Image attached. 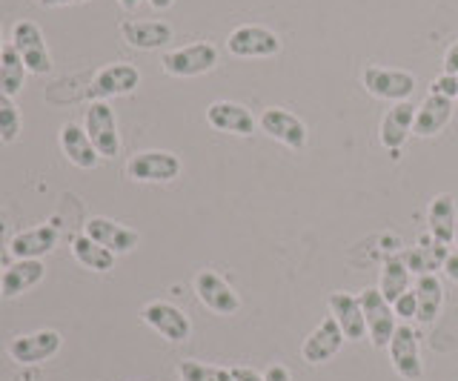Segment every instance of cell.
Listing matches in <instances>:
<instances>
[{
    "mask_svg": "<svg viewBox=\"0 0 458 381\" xmlns=\"http://www.w3.org/2000/svg\"><path fill=\"white\" fill-rule=\"evenodd\" d=\"M21 135V112L14 106L12 95L0 89V140L4 144H14Z\"/></svg>",
    "mask_w": 458,
    "mask_h": 381,
    "instance_id": "30",
    "label": "cell"
},
{
    "mask_svg": "<svg viewBox=\"0 0 458 381\" xmlns=\"http://www.w3.org/2000/svg\"><path fill=\"white\" fill-rule=\"evenodd\" d=\"M281 49H284L281 35L261 23H243L226 35V52L233 58H243V61L276 58Z\"/></svg>",
    "mask_w": 458,
    "mask_h": 381,
    "instance_id": "1",
    "label": "cell"
},
{
    "mask_svg": "<svg viewBox=\"0 0 458 381\" xmlns=\"http://www.w3.org/2000/svg\"><path fill=\"white\" fill-rule=\"evenodd\" d=\"M415 112H419V106L410 104V101H398L384 112L381 126H378V138H381L384 149L390 152L393 161L401 158V147H404L407 138L412 135Z\"/></svg>",
    "mask_w": 458,
    "mask_h": 381,
    "instance_id": "10",
    "label": "cell"
},
{
    "mask_svg": "<svg viewBox=\"0 0 458 381\" xmlns=\"http://www.w3.org/2000/svg\"><path fill=\"white\" fill-rule=\"evenodd\" d=\"M207 123L212 130L226 132V135H238V138H250L258 132V118L252 112L235 104V101H215L207 106Z\"/></svg>",
    "mask_w": 458,
    "mask_h": 381,
    "instance_id": "14",
    "label": "cell"
},
{
    "mask_svg": "<svg viewBox=\"0 0 458 381\" xmlns=\"http://www.w3.org/2000/svg\"><path fill=\"white\" fill-rule=\"evenodd\" d=\"M264 381H293V378H290V370H286L284 364H272V367H267Z\"/></svg>",
    "mask_w": 458,
    "mask_h": 381,
    "instance_id": "35",
    "label": "cell"
},
{
    "mask_svg": "<svg viewBox=\"0 0 458 381\" xmlns=\"http://www.w3.org/2000/svg\"><path fill=\"white\" fill-rule=\"evenodd\" d=\"M410 273L412 270H410V264L404 258H390V261L384 264L378 290H381V295L390 304H395L398 295H404L410 290Z\"/></svg>",
    "mask_w": 458,
    "mask_h": 381,
    "instance_id": "27",
    "label": "cell"
},
{
    "mask_svg": "<svg viewBox=\"0 0 458 381\" xmlns=\"http://www.w3.org/2000/svg\"><path fill=\"white\" fill-rule=\"evenodd\" d=\"M12 47L18 49V55L26 64V72L32 75H47L52 69V55L47 49L40 26L32 21H18L12 26Z\"/></svg>",
    "mask_w": 458,
    "mask_h": 381,
    "instance_id": "7",
    "label": "cell"
},
{
    "mask_svg": "<svg viewBox=\"0 0 458 381\" xmlns=\"http://www.w3.org/2000/svg\"><path fill=\"white\" fill-rule=\"evenodd\" d=\"M140 87V72L132 64H109L95 75L89 97L92 101H106V97H121V95H132Z\"/></svg>",
    "mask_w": 458,
    "mask_h": 381,
    "instance_id": "11",
    "label": "cell"
},
{
    "mask_svg": "<svg viewBox=\"0 0 458 381\" xmlns=\"http://www.w3.org/2000/svg\"><path fill=\"white\" fill-rule=\"evenodd\" d=\"M172 26L166 21H121V38L126 40L132 49H143V52H152V49H161L172 40Z\"/></svg>",
    "mask_w": 458,
    "mask_h": 381,
    "instance_id": "19",
    "label": "cell"
},
{
    "mask_svg": "<svg viewBox=\"0 0 458 381\" xmlns=\"http://www.w3.org/2000/svg\"><path fill=\"white\" fill-rule=\"evenodd\" d=\"M386 350H390V361L395 367V373L404 381H419L424 376L419 335H415V330L410 327V324H398Z\"/></svg>",
    "mask_w": 458,
    "mask_h": 381,
    "instance_id": "9",
    "label": "cell"
},
{
    "mask_svg": "<svg viewBox=\"0 0 458 381\" xmlns=\"http://www.w3.org/2000/svg\"><path fill=\"white\" fill-rule=\"evenodd\" d=\"M329 316L338 321L341 333L350 338V342H364L369 335L367 333V318H364V309H361V301H358V295H350V292H333L329 295Z\"/></svg>",
    "mask_w": 458,
    "mask_h": 381,
    "instance_id": "18",
    "label": "cell"
},
{
    "mask_svg": "<svg viewBox=\"0 0 458 381\" xmlns=\"http://www.w3.org/2000/svg\"><path fill=\"white\" fill-rule=\"evenodd\" d=\"M429 92H433V95H441V97H450V101H455V97H458V75L441 72L433 83H429Z\"/></svg>",
    "mask_w": 458,
    "mask_h": 381,
    "instance_id": "31",
    "label": "cell"
},
{
    "mask_svg": "<svg viewBox=\"0 0 458 381\" xmlns=\"http://www.w3.org/2000/svg\"><path fill=\"white\" fill-rule=\"evenodd\" d=\"M453 112H455V101L429 92L424 97V104L419 106V112H415L412 135H419V138H433V135H438L444 126L453 121Z\"/></svg>",
    "mask_w": 458,
    "mask_h": 381,
    "instance_id": "21",
    "label": "cell"
},
{
    "mask_svg": "<svg viewBox=\"0 0 458 381\" xmlns=\"http://www.w3.org/2000/svg\"><path fill=\"white\" fill-rule=\"evenodd\" d=\"M444 72L458 75V40H453V44L447 47V52H444Z\"/></svg>",
    "mask_w": 458,
    "mask_h": 381,
    "instance_id": "33",
    "label": "cell"
},
{
    "mask_svg": "<svg viewBox=\"0 0 458 381\" xmlns=\"http://www.w3.org/2000/svg\"><path fill=\"white\" fill-rule=\"evenodd\" d=\"M0 290H4V275H0Z\"/></svg>",
    "mask_w": 458,
    "mask_h": 381,
    "instance_id": "42",
    "label": "cell"
},
{
    "mask_svg": "<svg viewBox=\"0 0 458 381\" xmlns=\"http://www.w3.org/2000/svg\"><path fill=\"white\" fill-rule=\"evenodd\" d=\"M126 175L138 183H169L181 175V158L166 149H143L129 158Z\"/></svg>",
    "mask_w": 458,
    "mask_h": 381,
    "instance_id": "6",
    "label": "cell"
},
{
    "mask_svg": "<svg viewBox=\"0 0 458 381\" xmlns=\"http://www.w3.org/2000/svg\"><path fill=\"white\" fill-rule=\"evenodd\" d=\"M455 101H458V97H455Z\"/></svg>",
    "mask_w": 458,
    "mask_h": 381,
    "instance_id": "43",
    "label": "cell"
},
{
    "mask_svg": "<svg viewBox=\"0 0 458 381\" xmlns=\"http://www.w3.org/2000/svg\"><path fill=\"white\" fill-rule=\"evenodd\" d=\"M118 6H121L123 12H135V9L140 6V0H118Z\"/></svg>",
    "mask_w": 458,
    "mask_h": 381,
    "instance_id": "39",
    "label": "cell"
},
{
    "mask_svg": "<svg viewBox=\"0 0 458 381\" xmlns=\"http://www.w3.org/2000/svg\"><path fill=\"white\" fill-rule=\"evenodd\" d=\"M4 49H6V44H4V32H0V55H4Z\"/></svg>",
    "mask_w": 458,
    "mask_h": 381,
    "instance_id": "40",
    "label": "cell"
},
{
    "mask_svg": "<svg viewBox=\"0 0 458 381\" xmlns=\"http://www.w3.org/2000/svg\"><path fill=\"white\" fill-rule=\"evenodd\" d=\"M57 247V230L43 224V227H32V230H23L12 238L9 252L14 256V261H40L43 256Z\"/></svg>",
    "mask_w": 458,
    "mask_h": 381,
    "instance_id": "20",
    "label": "cell"
},
{
    "mask_svg": "<svg viewBox=\"0 0 458 381\" xmlns=\"http://www.w3.org/2000/svg\"><path fill=\"white\" fill-rule=\"evenodd\" d=\"M161 66L172 78H198L218 66V49L207 44V40H198V44H186L181 49L166 52L161 58Z\"/></svg>",
    "mask_w": 458,
    "mask_h": 381,
    "instance_id": "2",
    "label": "cell"
},
{
    "mask_svg": "<svg viewBox=\"0 0 458 381\" xmlns=\"http://www.w3.org/2000/svg\"><path fill=\"white\" fill-rule=\"evenodd\" d=\"M23 80H26V64L18 55V49L9 44L4 55H0V89L14 97L23 89Z\"/></svg>",
    "mask_w": 458,
    "mask_h": 381,
    "instance_id": "28",
    "label": "cell"
},
{
    "mask_svg": "<svg viewBox=\"0 0 458 381\" xmlns=\"http://www.w3.org/2000/svg\"><path fill=\"white\" fill-rule=\"evenodd\" d=\"M453 244L458 247V227H455V238H453Z\"/></svg>",
    "mask_w": 458,
    "mask_h": 381,
    "instance_id": "41",
    "label": "cell"
},
{
    "mask_svg": "<svg viewBox=\"0 0 458 381\" xmlns=\"http://www.w3.org/2000/svg\"><path fill=\"white\" fill-rule=\"evenodd\" d=\"M358 301H361L364 318H367V333L372 338V344H376V347H386V344H390L393 333H395V327H398L393 304L384 299L378 287L361 290Z\"/></svg>",
    "mask_w": 458,
    "mask_h": 381,
    "instance_id": "8",
    "label": "cell"
},
{
    "mask_svg": "<svg viewBox=\"0 0 458 381\" xmlns=\"http://www.w3.org/2000/svg\"><path fill=\"white\" fill-rule=\"evenodd\" d=\"M195 295H198L200 304H204L207 309H212V313H218V316H235L238 307H241L238 292L212 270H200L195 275Z\"/></svg>",
    "mask_w": 458,
    "mask_h": 381,
    "instance_id": "13",
    "label": "cell"
},
{
    "mask_svg": "<svg viewBox=\"0 0 458 381\" xmlns=\"http://www.w3.org/2000/svg\"><path fill=\"white\" fill-rule=\"evenodd\" d=\"M444 273H447L458 284V252H450V256H447V261H444Z\"/></svg>",
    "mask_w": 458,
    "mask_h": 381,
    "instance_id": "36",
    "label": "cell"
},
{
    "mask_svg": "<svg viewBox=\"0 0 458 381\" xmlns=\"http://www.w3.org/2000/svg\"><path fill=\"white\" fill-rule=\"evenodd\" d=\"M57 350H61V333L57 330H38V333L12 338L9 356L18 364H40V361L52 359Z\"/></svg>",
    "mask_w": 458,
    "mask_h": 381,
    "instance_id": "16",
    "label": "cell"
},
{
    "mask_svg": "<svg viewBox=\"0 0 458 381\" xmlns=\"http://www.w3.org/2000/svg\"><path fill=\"white\" fill-rule=\"evenodd\" d=\"M83 233L92 238V241H98L100 247L112 250L114 256H123V252H132L138 244H140V235L135 230L123 227V224L112 221V218H104V216H95L86 221Z\"/></svg>",
    "mask_w": 458,
    "mask_h": 381,
    "instance_id": "15",
    "label": "cell"
},
{
    "mask_svg": "<svg viewBox=\"0 0 458 381\" xmlns=\"http://www.w3.org/2000/svg\"><path fill=\"white\" fill-rule=\"evenodd\" d=\"M258 130H261L267 138L284 144L286 149H293V152H301L310 140L307 123L301 121L295 112L281 109V106H267L261 115H258Z\"/></svg>",
    "mask_w": 458,
    "mask_h": 381,
    "instance_id": "4",
    "label": "cell"
},
{
    "mask_svg": "<svg viewBox=\"0 0 458 381\" xmlns=\"http://www.w3.org/2000/svg\"><path fill=\"white\" fill-rule=\"evenodd\" d=\"M43 275H47V267H43V261H14L4 273V290H0V295H6V299L23 295L32 287H38L43 281Z\"/></svg>",
    "mask_w": 458,
    "mask_h": 381,
    "instance_id": "24",
    "label": "cell"
},
{
    "mask_svg": "<svg viewBox=\"0 0 458 381\" xmlns=\"http://www.w3.org/2000/svg\"><path fill=\"white\" fill-rule=\"evenodd\" d=\"M72 256L78 258L81 267H86V270H92V273H109L112 267H114V258H118L112 250L100 247L86 233L72 238Z\"/></svg>",
    "mask_w": 458,
    "mask_h": 381,
    "instance_id": "26",
    "label": "cell"
},
{
    "mask_svg": "<svg viewBox=\"0 0 458 381\" xmlns=\"http://www.w3.org/2000/svg\"><path fill=\"white\" fill-rule=\"evenodd\" d=\"M233 381H264V376L252 367H233Z\"/></svg>",
    "mask_w": 458,
    "mask_h": 381,
    "instance_id": "34",
    "label": "cell"
},
{
    "mask_svg": "<svg viewBox=\"0 0 458 381\" xmlns=\"http://www.w3.org/2000/svg\"><path fill=\"white\" fill-rule=\"evenodd\" d=\"M61 149L69 158V164H75L78 169H95L100 161L95 144L89 140V135H86L83 126H78V123L61 126Z\"/></svg>",
    "mask_w": 458,
    "mask_h": 381,
    "instance_id": "22",
    "label": "cell"
},
{
    "mask_svg": "<svg viewBox=\"0 0 458 381\" xmlns=\"http://www.w3.org/2000/svg\"><path fill=\"white\" fill-rule=\"evenodd\" d=\"M393 309H395V316H401V318H415V316H419V299H415V292L407 290L404 295H398Z\"/></svg>",
    "mask_w": 458,
    "mask_h": 381,
    "instance_id": "32",
    "label": "cell"
},
{
    "mask_svg": "<svg viewBox=\"0 0 458 381\" xmlns=\"http://www.w3.org/2000/svg\"><path fill=\"white\" fill-rule=\"evenodd\" d=\"M415 299H419V318L421 324H433L444 307V287H441V278L433 273H424L415 281Z\"/></svg>",
    "mask_w": 458,
    "mask_h": 381,
    "instance_id": "25",
    "label": "cell"
},
{
    "mask_svg": "<svg viewBox=\"0 0 458 381\" xmlns=\"http://www.w3.org/2000/svg\"><path fill=\"white\" fill-rule=\"evenodd\" d=\"M344 342H347V335L341 333L338 321L333 316H327L318 327L307 335L304 347H301V356H304L307 364H324L335 356Z\"/></svg>",
    "mask_w": 458,
    "mask_h": 381,
    "instance_id": "17",
    "label": "cell"
},
{
    "mask_svg": "<svg viewBox=\"0 0 458 381\" xmlns=\"http://www.w3.org/2000/svg\"><path fill=\"white\" fill-rule=\"evenodd\" d=\"M147 4H149V6H152L155 12H166V9H169L172 4H175V0H147Z\"/></svg>",
    "mask_w": 458,
    "mask_h": 381,
    "instance_id": "38",
    "label": "cell"
},
{
    "mask_svg": "<svg viewBox=\"0 0 458 381\" xmlns=\"http://www.w3.org/2000/svg\"><path fill=\"white\" fill-rule=\"evenodd\" d=\"M83 130L95 144L100 158H118V155H121L118 121H114V109L106 101H92L89 106H86Z\"/></svg>",
    "mask_w": 458,
    "mask_h": 381,
    "instance_id": "3",
    "label": "cell"
},
{
    "mask_svg": "<svg viewBox=\"0 0 458 381\" xmlns=\"http://www.w3.org/2000/svg\"><path fill=\"white\" fill-rule=\"evenodd\" d=\"M140 318L147 321L155 333H161L166 342H172V344L186 342L190 333H192L190 318H186L181 309L175 304H169V301H149V304H143Z\"/></svg>",
    "mask_w": 458,
    "mask_h": 381,
    "instance_id": "12",
    "label": "cell"
},
{
    "mask_svg": "<svg viewBox=\"0 0 458 381\" xmlns=\"http://www.w3.org/2000/svg\"><path fill=\"white\" fill-rule=\"evenodd\" d=\"M427 227L429 235L436 238L441 244H453L455 238V227H458V218H455V199L450 192H438L433 201H429L427 209Z\"/></svg>",
    "mask_w": 458,
    "mask_h": 381,
    "instance_id": "23",
    "label": "cell"
},
{
    "mask_svg": "<svg viewBox=\"0 0 458 381\" xmlns=\"http://www.w3.org/2000/svg\"><path fill=\"white\" fill-rule=\"evenodd\" d=\"M178 376L181 381H233V370H224V367H212L195 359H183L178 364Z\"/></svg>",
    "mask_w": 458,
    "mask_h": 381,
    "instance_id": "29",
    "label": "cell"
},
{
    "mask_svg": "<svg viewBox=\"0 0 458 381\" xmlns=\"http://www.w3.org/2000/svg\"><path fill=\"white\" fill-rule=\"evenodd\" d=\"M364 89L378 97V101H410L415 92V75L407 69H390V66H367L361 72Z\"/></svg>",
    "mask_w": 458,
    "mask_h": 381,
    "instance_id": "5",
    "label": "cell"
},
{
    "mask_svg": "<svg viewBox=\"0 0 458 381\" xmlns=\"http://www.w3.org/2000/svg\"><path fill=\"white\" fill-rule=\"evenodd\" d=\"M40 6H49V9H57V6H78V4H89V0H38Z\"/></svg>",
    "mask_w": 458,
    "mask_h": 381,
    "instance_id": "37",
    "label": "cell"
}]
</instances>
